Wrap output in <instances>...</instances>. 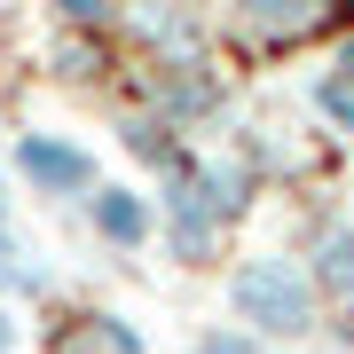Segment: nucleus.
<instances>
[{
	"label": "nucleus",
	"instance_id": "nucleus-1",
	"mask_svg": "<svg viewBox=\"0 0 354 354\" xmlns=\"http://www.w3.org/2000/svg\"><path fill=\"white\" fill-rule=\"evenodd\" d=\"M244 205H252V174H244V165H205L189 150L165 165V236H174L181 260H205L213 236L244 213Z\"/></svg>",
	"mask_w": 354,
	"mask_h": 354
},
{
	"label": "nucleus",
	"instance_id": "nucleus-2",
	"mask_svg": "<svg viewBox=\"0 0 354 354\" xmlns=\"http://www.w3.org/2000/svg\"><path fill=\"white\" fill-rule=\"evenodd\" d=\"M228 307H236V323L252 330V339H307V330H315V276L276 260V252H260V260L236 268Z\"/></svg>",
	"mask_w": 354,
	"mask_h": 354
},
{
	"label": "nucleus",
	"instance_id": "nucleus-3",
	"mask_svg": "<svg viewBox=\"0 0 354 354\" xmlns=\"http://www.w3.org/2000/svg\"><path fill=\"white\" fill-rule=\"evenodd\" d=\"M16 174L32 181L39 197H87L95 189V158L64 134H24L16 142Z\"/></svg>",
	"mask_w": 354,
	"mask_h": 354
},
{
	"label": "nucleus",
	"instance_id": "nucleus-4",
	"mask_svg": "<svg viewBox=\"0 0 354 354\" xmlns=\"http://www.w3.org/2000/svg\"><path fill=\"white\" fill-rule=\"evenodd\" d=\"M87 213H95V228H102V244L111 252H134L142 236H150V197H134V189H87Z\"/></svg>",
	"mask_w": 354,
	"mask_h": 354
},
{
	"label": "nucleus",
	"instance_id": "nucleus-5",
	"mask_svg": "<svg viewBox=\"0 0 354 354\" xmlns=\"http://www.w3.org/2000/svg\"><path fill=\"white\" fill-rule=\"evenodd\" d=\"M315 283L330 291V299H354V228L330 221L315 236Z\"/></svg>",
	"mask_w": 354,
	"mask_h": 354
},
{
	"label": "nucleus",
	"instance_id": "nucleus-6",
	"mask_svg": "<svg viewBox=\"0 0 354 354\" xmlns=\"http://www.w3.org/2000/svg\"><path fill=\"white\" fill-rule=\"evenodd\" d=\"M315 8H323V0H236V16L252 32H291V24H307Z\"/></svg>",
	"mask_w": 354,
	"mask_h": 354
},
{
	"label": "nucleus",
	"instance_id": "nucleus-7",
	"mask_svg": "<svg viewBox=\"0 0 354 354\" xmlns=\"http://www.w3.org/2000/svg\"><path fill=\"white\" fill-rule=\"evenodd\" d=\"M142 32L158 39V48H197V16H181V8H165V0H150V8L134 16Z\"/></svg>",
	"mask_w": 354,
	"mask_h": 354
},
{
	"label": "nucleus",
	"instance_id": "nucleus-8",
	"mask_svg": "<svg viewBox=\"0 0 354 354\" xmlns=\"http://www.w3.org/2000/svg\"><path fill=\"white\" fill-rule=\"evenodd\" d=\"M315 111L339 118V127L354 134V71H323V79H315Z\"/></svg>",
	"mask_w": 354,
	"mask_h": 354
},
{
	"label": "nucleus",
	"instance_id": "nucleus-9",
	"mask_svg": "<svg viewBox=\"0 0 354 354\" xmlns=\"http://www.w3.org/2000/svg\"><path fill=\"white\" fill-rule=\"evenodd\" d=\"M165 102H174L181 118H197V111H213L221 95H213V79H174V87H165Z\"/></svg>",
	"mask_w": 354,
	"mask_h": 354
},
{
	"label": "nucleus",
	"instance_id": "nucleus-10",
	"mask_svg": "<svg viewBox=\"0 0 354 354\" xmlns=\"http://www.w3.org/2000/svg\"><path fill=\"white\" fill-rule=\"evenodd\" d=\"M260 339H252V330H205V339H197V354H252Z\"/></svg>",
	"mask_w": 354,
	"mask_h": 354
},
{
	"label": "nucleus",
	"instance_id": "nucleus-11",
	"mask_svg": "<svg viewBox=\"0 0 354 354\" xmlns=\"http://www.w3.org/2000/svg\"><path fill=\"white\" fill-rule=\"evenodd\" d=\"M55 16H71V24H95V16H111V0H48Z\"/></svg>",
	"mask_w": 354,
	"mask_h": 354
},
{
	"label": "nucleus",
	"instance_id": "nucleus-12",
	"mask_svg": "<svg viewBox=\"0 0 354 354\" xmlns=\"http://www.w3.org/2000/svg\"><path fill=\"white\" fill-rule=\"evenodd\" d=\"M16 346H24V323H16V307L0 299V354H16Z\"/></svg>",
	"mask_w": 354,
	"mask_h": 354
},
{
	"label": "nucleus",
	"instance_id": "nucleus-13",
	"mask_svg": "<svg viewBox=\"0 0 354 354\" xmlns=\"http://www.w3.org/2000/svg\"><path fill=\"white\" fill-rule=\"evenodd\" d=\"M339 71H354V39H346V48H339Z\"/></svg>",
	"mask_w": 354,
	"mask_h": 354
}]
</instances>
